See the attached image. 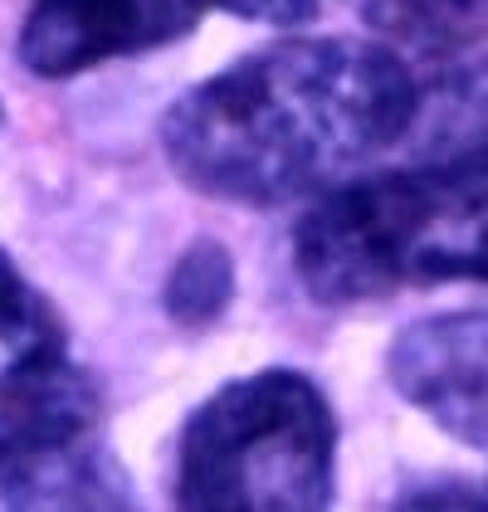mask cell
<instances>
[{
    "mask_svg": "<svg viewBox=\"0 0 488 512\" xmlns=\"http://www.w3.org/2000/svg\"><path fill=\"white\" fill-rule=\"evenodd\" d=\"M420 108L425 79L386 44L293 35L186 88L162 118V152L201 196L284 205L337 191L391 152Z\"/></svg>",
    "mask_w": 488,
    "mask_h": 512,
    "instance_id": "6da1fadb",
    "label": "cell"
},
{
    "mask_svg": "<svg viewBox=\"0 0 488 512\" xmlns=\"http://www.w3.org/2000/svg\"><path fill=\"white\" fill-rule=\"evenodd\" d=\"M210 10L259 25H303L318 0H30L20 59L40 79H69L108 59L181 40Z\"/></svg>",
    "mask_w": 488,
    "mask_h": 512,
    "instance_id": "5b68a950",
    "label": "cell"
},
{
    "mask_svg": "<svg viewBox=\"0 0 488 512\" xmlns=\"http://www.w3.org/2000/svg\"><path fill=\"white\" fill-rule=\"evenodd\" d=\"M93 420L98 386L69 352L54 303L0 249V488L88 439Z\"/></svg>",
    "mask_w": 488,
    "mask_h": 512,
    "instance_id": "277c9868",
    "label": "cell"
},
{
    "mask_svg": "<svg viewBox=\"0 0 488 512\" xmlns=\"http://www.w3.org/2000/svg\"><path fill=\"white\" fill-rule=\"evenodd\" d=\"M5 493H10L5 512H142L122 464L93 439H79L40 459Z\"/></svg>",
    "mask_w": 488,
    "mask_h": 512,
    "instance_id": "ba28073f",
    "label": "cell"
},
{
    "mask_svg": "<svg viewBox=\"0 0 488 512\" xmlns=\"http://www.w3.org/2000/svg\"><path fill=\"white\" fill-rule=\"evenodd\" d=\"M318 303L488 278V147L327 191L293 235Z\"/></svg>",
    "mask_w": 488,
    "mask_h": 512,
    "instance_id": "7a4b0ae2",
    "label": "cell"
},
{
    "mask_svg": "<svg viewBox=\"0 0 488 512\" xmlns=\"http://www.w3.org/2000/svg\"><path fill=\"white\" fill-rule=\"evenodd\" d=\"M484 493H488V488H484Z\"/></svg>",
    "mask_w": 488,
    "mask_h": 512,
    "instance_id": "30bf717a",
    "label": "cell"
},
{
    "mask_svg": "<svg viewBox=\"0 0 488 512\" xmlns=\"http://www.w3.org/2000/svg\"><path fill=\"white\" fill-rule=\"evenodd\" d=\"M386 371L445 434L488 449V308L415 322L396 337Z\"/></svg>",
    "mask_w": 488,
    "mask_h": 512,
    "instance_id": "8992f818",
    "label": "cell"
},
{
    "mask_svg": "<svg viewBox=\"0 0 488 512\" xmlns=\"http://www.w3.org/2000/svg\"><path fill=\"white\" fill-rule=\"evenodd\" d=\"M396 512H488V493H469L459 483H435V488L401 498Z\"/></svg>",
    "mask_w": 488,
    "mask_h": 512,
    "instance_id": "9c48e42d",
    "label": "cell"
},
{
    "mask_svg": "<svg viewBox=\"0 0 488 512\" xmlns=\"http://www.w3.org/2000/svg\"><path fill=\"white\" fill-rule=\"evenodd\" d=\"M332 483L337 420L298 371L220 386L181 434V512H332Z\"/></svg>",
    "mask_w": 488,
    "mask_h": 512,
    "instance_id": "3957f363",
    "label": "cell"
},
{
    "mask_svg": "<svg viewBox=\"0 0 488 512\" xmlns=\"http://www.w3.org/2000/svg\"><path fill=\"white\" fill-rule=\"evenodd\" d=\"M376 44L401 54L420 79L459 69L488 40V0H342Z\"/></svg>",
    "mask_w": 488,
    "mask_h": 512,
    "instance_id": "52a82bcc",
    "label": "cell"
}]
</instances>
